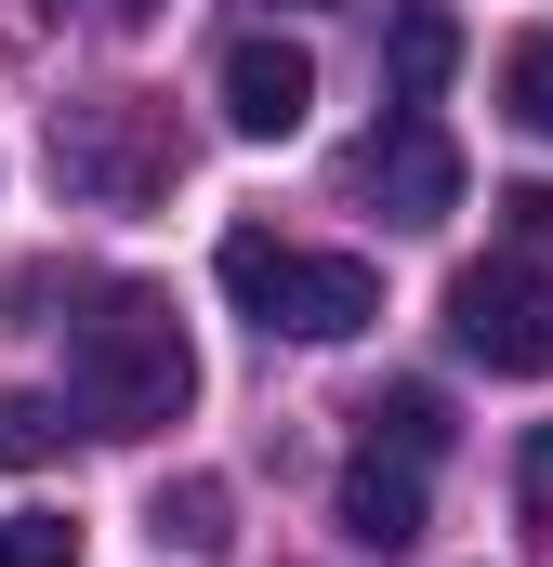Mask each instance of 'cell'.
I'll return each mask as SVG.
<instances>
[{
  "label": "cell",
  "instance_id": "obj_2",
  "mask_svg": "<svg viewBox=\"0 0 553 567\" xmlns=\"http://www.w3.org/2000/svg\"><path fill=\"white\" fill-rule=\"evenodd\" d=\"M225 290L251 330H290V343H356L383 317V278L356 251H303V238H264V225H225Z\"/></svg>",
  "mask_w": 553,
  "mask_h": 567
},
{
  "label": "cell",
  "instance_id": "obj_14",
  "mask_svg": "<svg viewBox=\"0 0 553 567\" xmlns=\"http://www.w3.org/2000/svg\"><path fill=\"white\" fill-rule=\"evenodd\" d=\"M514 502H528V528H553V423L514 449Z\"/></svg>",
  "mask_w": 553,
  "mask_h": 567
},
{
  "label": "cell",
  "instance_id": "obj_13",
  "mask_svg": "<svg viewBox=\"0 0 553 567\" xmlns=\"http://www.w3.org/2000/svg\"><path fill=\"white\" fill-rule=\"evenodd\" d=\"M66 449V410H40V396H0V462H53Z\"/></svg>",
  "mask_w": 553,
  "mask_h": 567
},
{
  "label": "cell",
  "instance_id": "obj_5",
  "mask_svg": "<svg viewBox=\"0 0 553 567\" xmlns=\"http://www.w3.org/2000/svg\"><path fill=\"white\" fill-rule=\"evenodd\" d=\"M356 185H369V198H383L396 225H448V212H461V145L435 133L421 106H396V133H369Z\"/></svg>",
  "mask_w": 553,
  "mask_h": 567
},
{
  "label": "cell",
  "instance_id": "obj_9",
  "mask_svg": "<svg viewBox=\"0 0 553 567\" xmlns=\"http://www.w3.org/2000/svg\"><path fill=\"white\" fill-rule=\"evenodd\" d=\"M356 423H369V449H396V462H435V449H448V396H435V383H383Z\"/></svg>",
  "mask_w": 553,
  "mask_h": 567
},
{
  "label": "cell",
  "instance_id": "obj_11",
  "mask_svg": "<svg viewBox=\"0 0 553 567\" xmlns=\"http://www.w3.org/2000/svg\"><path fill=\"white\" fill-rule=\"evenodd\" d=\"M501 106H514V133L553 145V27H528V40L501 53Z\"/></svg>",
  "mask_w": 553,
  "mask_h": 567
},
{
  "label": "cell",
  "instance_id": "obj_4",
  "mask_svg": "<svg viewBox=\"0 0 553 567\" xmlns=\"http://www.w3.org/2000/svg\"><path fill=\"white\" fill-rule=\"evenodd\" d=\"M53 172L93 185V198H145V185H171V133L145 120V93H106V106L53 120Z\"/></svg>",
  "mask_w": 553,
  "mask_h": 567
},
{
  "label": "cell",
  "instance_id": "obj_7",
  "mask_svg": "<svg viewBox=\"0 0 553 567\" xmlns=\"http://www.w3.org/2000/svg\"><path fill=\"white\" fill-rule=\"evenodd\" d=\"M330 515H343V542H356V555H409V542H421V462H396V449H369V435H356V462H343Z\"/></svg>",
  "mask_w": 553,
  "mask_h": 567
},
{
  "label": "cell",
  "instance_id": "obj_6",
  "mask_svg": "<svg viewBox=\"0 0 553 567\" xmlns=\"http://www.w3.org/2000/svg\"><path fill=\"white\" fill-rule=\"evenodd\" d=\"M303 106H316V66H303V40H238V53H225V133L290 145V133H303Z\"/></svg>",
  "mask_w": 553,
  "mask_h": 567
},
{
  "label": "cell",
  "instance_id": "obj_10",
  "mask_svg": "<svg viewBox=\"0 0 553 567\" xmlns=\"http://www.w3.org/2000/svg\"><path fill=\"white\" fill-rule=\"evenodd\" d=\"M238 502H225V475H185V488H158V542H185V555H225L238 528H225Z\"/></svg>",
  "mask_w": 553,
  "mask_h": 567
},
{
  "label": "cell",
  "instance_id": "obj_15",
  "mask_svg": "<svg viewBox=\"0 0 553 567\" xmlns=\"http://www.w3.org/2000/svg\"><path fill=\"white\" fill-rule=\"evenodd\" d=\"M501 225H514L528 251H553V185H514V198H501Z\"/></svg>",
  "mask_w": 553,
  "mask_h": 567
},
{
  "label": "cell",
  "instance_id": "obj_8",
  "mask_svg": "<svg viewBox=\"0 0 553 567\" xmlns=\"http://www.w3.org/2000/svg\"><path fill=\"white\" fill-rule=\"evenodd\" d=\"M448 66H461V13H448V0H409V13H396V53H383V93H396V106H435Z\"/></svg>",
  "mask_w": 553,
  "mask_h": 567
},
{
  "label": "cell",
  "instance_id": "obj_1",
  "mask_svg": "<svg viewBox=\"0 0 553 567\" xmlns=\"http://www.w3.org/2000/svg\"><path fill=\"white\" fill-rule=\"evenodd\" d=\"M66 396H80V423H93V435H158L185 396H198V357H185L171 290L106 278L80 317H66Z\"/></svg>",
  "mask_w": 553,
  "mask_h": 567
},
{
  "label": "cell",
  "instance_id": "obj_3",
  "mask_svg": "<svg viewBox=\"0 0 553 567\" xmlns=\"http://www.w3.org/2000/svg\"><path fill=\"white\" fill-rule=\"evenodd\" d=\"M448 330H461L501 383H553V278L528 265V251L461 265V278H448Z\"/></svg>",
  "mask_w": 553,
  "mask_h": 567
},
{
  "label": "cell",
  "instance_id": "obj_16",
  "mask_svg": "<svg viewBox=\"0 0 553 567\" xmlns=\"http://www.w3.org/2000/svg\"><path fill=\"white\" fill-rule=\"evenodd\" d=\"M119 13H158V0H119Z\"/></svg>",
  "mask_w": 553,
  "mask_h": 567
},
{
  "label": "cell",
  "instance_id": "obj_12",
  "mask_svg": "<svg viewBox=\"0 0 553 567\" xmlns=\"http://www.w3.org/2000/svg\"><path fill=\"white\" fill-rule=\"evenodd\" d=\"M0 567H80V528L66 515H0Z\"/></svg>",
  "mask_w": 553,
  "mask_h": 567
}]
</instances>
